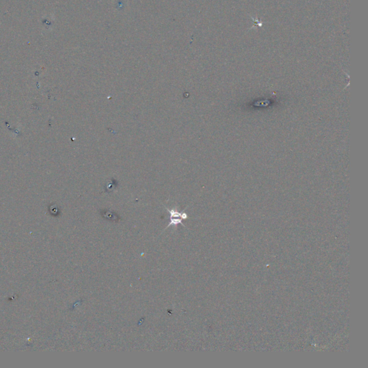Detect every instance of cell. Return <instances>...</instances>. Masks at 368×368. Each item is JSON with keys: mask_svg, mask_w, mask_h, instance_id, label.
I'll list each match as a JSON object with an SVG mask.
<instances>
[{"mask_svg": "<svg viewBox=\"0 0 368 368\" xmlns=\"http://www.w3.org/2000/svg\"><path fill=\"white\" fill-rule=\"evenodd\" d=\"M166 209L168 210V211L169 212V214H170V216H171V218H181L182 219H186L188 218V215L186 214V213H184V212H179L175 209Z\"/></svg>", "mask_w": 368, "mask_h": 368, "instance_id": "obj_1", "label": "cell"}, {"mask_svg": "<svg viewBox=\"0 0 368 368\" xmlns=\"http://www.w3.org/2000/svg\"><path fill=\"white\" fill-rule=\"evenodd\" d=\"M182 224L183 226H184V224L182 223V219H179V218H171V220H170V222L168 224V225L167 226L166 228L169 227L170 226H177L178 224Z\"/></svg>", "mask_w": 368, "mask_h": 368, "instance_id": "obj_2", "label": "cell"}]
</instances>
